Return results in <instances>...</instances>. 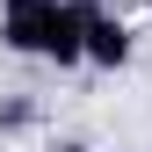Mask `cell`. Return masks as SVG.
Masks as SVG:
<instances>
[{"label": "cell", "instance_id": "cell-1", "mask_svg": "<svg viewBox=\"0 0 152 152\" xmlns=\"http://www.w3.org/2000/svg\"><path fill=\"white\" fill-rule=\"evenodd\" d=\"M51 15H58V0H0V44L7 51H44Z\"/></svg>", "mask_w": 152, "mask_h": 152}, {"label": "cell", "instance_id": "cell-2", "mask_svg": "<svg viewBox=\"0 0 152 152\" xmlns=\"http://www.w3.org/2000/svg\"><path fill=\"white\" fill-rule=\"evenodd\" d=\"M87 22H94L87 0H58V15H51V29H44V58L80 65V58H87Z\"/></svg>", "mask_w": 152, "mask_h": 152}, {"label": "cell", "instance_id": "cell-3", "mask_svg": "<svg viewBox=\"0 0 152 152\" xmlns=\"http://www.w3.org/2000/svg\"><path fill=\"white\" fill-rule=\"evenodd\" d=\"M87 58L94 65H123L130 58V29L116 22V15H102V7H94V22H87Z\"/></svg>", "mask_w": 152, "mask_h": 152}]
</instances>
